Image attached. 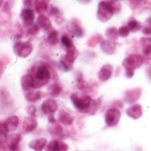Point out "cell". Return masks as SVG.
I'll list each match as a JSON object with an SVG mask.
<instances>
[{"mask_svg": "<svg viewBox=\"0 0 151 151\" xmlns=\"http://www.w3.org/2000/svg\"><path fill=\"white\" fill-rule=\"evenodd\" d=\"M46 144H47V140L45 138H36L29 142L28 147L34 151H43L45 148Z\"/></svg>", "mask_w": 151, "mask_h": 151, "instance_id": "cell-17", "label": "cell"}, {"mask_svg": "<svg viewBox=\"0 0 151 151\" xmlns=\"http://www.w3.org/2000/svg\"><path fill=\"white\" fill-rule=\"evenodd\" d=\"M121 118V112L117 108H110L106 111L105 114V122L106 125L109 127H116Z\"/></svg>", "mask_w": 151, "mask_h": 151, "instance_id": "cell-8", "label": "cell"}, {"mask_svg": "<svg viewBox=\"0 0 151 151\" xmlns=\"http://www.w3.org/2000/svg\"><path fill=\"white\" fill-rule=\"evenodd\" d=\"M30 73L34 79V89L46 85L51 79V72L45 65H39L34 67Z\"/></svg>", "mask_w": 151, "mask_h": 151, "instance_id": "cell-1", "label": "cell"}, {"mask_svg": "<svg viewBox=\"0 0 151 151\" xmlns=\"http://www.w3.org/2000/svg\"><path fill=\"white\" fill-rule=\"evenodd\" d=\"M41 111L44 115H53L58 111V104L54 99L48 98L43 102L41 105Z\"/></svg>", "mask_w": 151, "mask_h": 151, "instance_id": "cell-10", "label": "cell"}, {"mask_svg": "<svg viewBox=\"0 0 151 151\" xmlns=\"http://www.w3.org/2000/svg\"><path fill=\"white\" fill-rule=\"evenodd\" d=\"M37 127V121L35 119V117H28L24 119L22 123V127H21V132L23 134H28L33 132Z\"/></svg>", "mask_w": 151, "mask_h": 151, "instance_id": "cell-12", "label": "cell"}, {"mask_svg": "<svg viewBox=\"0 0 151 151\" xmlns=\"http://www.w3.org/2000/svg\"><path fill=\"white\" fill-rule=\"evenodd\" d=\"M0 67H1V61H0Z\"/></svg>", "mask_w": 151, "mask_h": 151, "instance_id": "cell-43", "label": "cell"}, {"mask_svg": "<svg viewBox=\"0 0 151 151\" xmlns=\"http://www.w3.org/2000/svg\"><path fill=\"white\" fill-rule=\"evenodd\" d=\"M101 48L103 52L111 55L116 50V44L110 40H103L101 42Z\"/></svg>", "mask_w": 151, "mask_h": 151, "instance_id": "cell-21", "label": "cell"}, {"mask_svg": "<svg viewBox=\"0 0 151 151\" xmlns=\"http://www.w3.org/2000/svg\"><path fill=\"white\" fill-rule=\"evenodd\" d=\"M3 2H4V0H0V6L2 5V4H3Z\"/></svg>", "mask_w": 151, "mask_h": 151, "instance_id": "cell-42", "label": "cell"}, {"mask_svg": "<svg viewBox=\"0 0 151 151\" xmlns=\"http://www.w3.org/2000/svg\"><path fill=\"white\" fill-rule=\"evenodd\" d=\"M13 107V101L8 91L4 88L0 89V112L5 114Z\"/></svg>", "mask_w": 151, "mask_h": 151, "instance_id": "cell-6", "label": "cell"}, {"mask_svg": "<svg viewBox=\"0 0 151 151\" xmlns=\"http://www.w3.org/2000/svg\"><path fill=\"white\" fill-rule=\"evenodd\" d=\"M61 88L59 84H53L51 88H50V95L53 97L60 96V94L61 93Z\"/></svg>", "mask_w": 151, "mask_h": 151, "instance_id": "cell-32", "label": "cell"}, {"mask_svg": "<svg viewBox=\"0 0 151 151\" xmlns=\"http://www.w3.org/2000/svg\"><path fill=\"white\" fill-rule=\"evenodd\" d=\"M47 42L51 46H55L59 42V33L56 30H52L47 36Z\"/></svg>", "mask_w": 151, "mask_h": 151, "instance_id": "cell-26", "label": "cell"}, {"mask_svg": "<svg viewBox=\"0 0 151 151\" xmlns=\"http://www.w3.org/2000/svg\"><path fill=\"white\" fill-rule=\"evenodd\" d=\"M5 127L7 128L8 132H14L18 127H19V124H20V119L17 116L15 115H12V116H10L4 122Z\"/></svg>", "mask_w": 151, "mask_h": 151, "instance_id": "cell-18", "label": "cell"}, {"mask_svg": "<svg viewBox=\"0 0 151 151\" xmlns=\"http://www.w3.org/2000/svg\"><path fill=\"white\" fill-rule=\"evenodd\" d=\"M38 30H39V27H37V25L36 24H33L32 26L29 27V29H28V33L30 34V35H35V34H36L38 32Z\"/></svg>", "mask_w": 151, "mask_h": 151, "instance_id": "cell-37", "label": "cell"}, {"mask_svg": "<svg viewBox=\"0 0 151 151\" xmlns=\"http://www.w3.org/2000/svg\"><path fill=\"white\" fill-rule=\"evenodd\" d=\"M106 36L110 41H115L118 38V32L117 29L115 27H110L106 31Z\"/></svg>", "mask_w": 151, "mask_h": 151, "instance_id": "cell-29", "label": "cell"}, {"mask_svg": "<svg viewBox=\"0 0 151 151\" xmlns=\"http://www.w3.org/2000/svg\"><path fill=\"white\" fill-rule=\"evenodd\" d=\"M127 27L129 28L130 32H133V33H135V32L139 31V30L142 28V24H141L138 20H136V19H131V20L128 22V24H127Z\"/></svg>", "mask_w": 151, "mask_h": 151, "instance_id": "cell-27", "label": "cell"}, {"mask_svg": "<svg viewBox=\"0 0 151 151\" xmlns=\"http://www.w3.org/2000/svg\"><path fill=\"white\" fill-rule=\"evenodd\" d=\"M79 2H81L82 4H87V3H90L91 0H78Z\"/></svg>", "mask_w": 151, "mask_h": 151, "instance_id": "cell-41", "label": "cell"}, {"mask_svg": "<svg viewBox=\"0 0 151 151\" xmlns=\"http://www.w3.org/2000/svg\"><path fill=\"white\" fill-rule=\"evenodd\" d=\"M37 27L39 28H42L45 31H48L51 29L52 27V23H51V20L49 19V18H47L46 16L43 15V14H40L37 19H36V23Z\"/></svg>", "mask_w": 151, "mask_h": 151, "instance_id": "cell-19", "label": "cell"}, {"mask_svg": "<svg viewBox=\"0 0 151 151\" xmlns=\"http://www.w3.org/2000/svg\"><path fill=\"white\" fill-rule=\"evenodd\" d=\"M26 111H27V112L29 114V116H31V117H35V116H36V107H35L34 105H29V106H28L27 109H26Z\"/></svg>", "mask_w": 151, "mask_h": 151, "instance_id": "cell-36", "label": "cell"}, {"mask_svg": "<svg viewBox=\"0 0 151 151\" xmlns=\"http://www.w3.org/2000/svg\"><path fill=\"white\" fill-rule=\"evenodd\" d=\"M129 1H130V3H131L132 5H133L134 7H136V6L140 5L141 4H142L143 2H145L146 0H129Z\"/></svg>", "mask_w": 151, "mask_h": 151, "instance_id": "cell-38", "label": "cell"}, {"mask_svg": "<svg viewBox=\"0 0 151 151\" xmlns=\"http://www.w3.org/2000/svg\"><path fill=\"white\" fill-rule=\"evenodd\" d=\"M68 150V144L59 140L51 141L45 148V151H67Z\"/></svg>", "mask_w": 151, "mask_h": 151, "instance_id": "cell-14", "label": "cell"}, {"mask_svg": "<svg viewBox=\"0 0 151 151\" xmlns=\"http://www.w3.org/2000/svg\"><path fill=\"white\" fill-rule=\"evenodd\" d=\"M77 55H78V52L74 46L67 49L66 54L60 60V64L62 66V68L66 71H69L72 68L73 64H74Z\"/></svg>", "mask_w": 151, "mask_h": 151, "instance_id": "cell-4", "label": "cell"}, {"mask_svg": "<svg viewBox=\"0 0 151 151\" xmlns=\"http://www.w3.org/2000/svg\"><path fill=\"white\" fill-rule=\"evenodd\" d=\"M117 32H118V35H120L121 37H126V36H128L130 30L127 27V26H122L121 27H119Z\"/></svg>", "mask_w": 151, "mask_h": 151, "instance_id": "cell-34", "label": "cell"}, {"mask_svg": "<svg viewBox=\"0 0 151 151\" xmlns=\"http://www.w3.org/2000/svg\"><path fill=\"white\" fill-rule=\"evenodd\" d=\"M59 12H60V11H59V9H58L57 7H52V8H51V11H50V14H51V15L56 16V15L59 14Z\"/></svg>", "mask_w": 151, "mask_h": 151, "instance_id": "cell-39", "label": "cell"}, {"mask_svg": "<svg viewBox=\"0 0 151 151\" xmlns=\"http://www.w3.org/2000/svg\"><path fill=\"white\" fill-rule=\"evenodd\" d=\"M58 119H59V121H60L61 124H63V125H65V126H71V125L73 124V122H74L73 117H72L69 113L64 111L63 110H61V111L59 112Z\"/></svg>", "mask_w": 151, "mask_h": 151, "instance_id": "cell-22", "label": "cell"}, {"mask_svg": "<svg viewBox=\"0 0 151 151\" xmlns=\"http://www.w3.org/2000/svg\"><path fill=\"white\" fill-rule=\"evenodd\" d=\"M36 10L37 12L41 13L42 12H45L48 8V2L45 0H40L37 2V4H36Z\"/></svg>", "mask_w": 151, "mask_h": 151, "instance_id": "cell-30", "label": "cell"}, {"mask_svg": "<svg viewBox=\"0 0 151 151\" xmlns=\"http://www.w3.org/2000/svg\"><path fill=\"white\" fill-rule=\"evenodd\" d=\"M112 73H113L112 65L109 64H106L101 68L98 73V78L101 81H106L112 76Z\"/></svg>", "mask_w": 151, "mask_h": 151, "instance_id": "cell-15", "label": "cell"}, {"mask_svg": "<svg viewBox=\"0 0 151 151\" xmlns=\"http://www.w3.org/2000/svg\"><path fill=\"white\" fill-rule=\"evenodd\" d=\"M20 19L25 26L30 27L35 24V13L30 8H23L20 12Z\"/></svg>", "mask_w": 151, "mask_h": 151, "instance_id": "cell-11", "label": "cell"}, {"mask_svg": "<svg viewBox=\"0 0 151 151\" xmlns=\"http://www.w3.org/2000/svg\"><path fill=\"white\" fill-rule=\"evenodd\" d=\"M43 96V94L41 91H33V90H30V91H28L26 92L25 94V97L26 99L30 102V103H36L37 101H39Z\"/></svg>", "mask_w": 151, "mask_h": 151, "instance_id": "cell-24", "label": "cell"}, {"mask_svg": "<svg viewBox=\"0 0 151 151\" xmlns=\"http://www.w3.org/2000/svg\"><path fill=\"white\" fill-rule=\"evenodd\" d=\"M142 43V49L146 56H150L151 54V38L144 37L141 40Z\"/></svg>", "mask_w": 151, "mask_h": 151, "instance_id": "cell-25", "label": "cell"}, {"mask_svg": "<svg viewBox=\"0 0 151 151\" xmlns=\"http://www.w3.org/2000/svg\"><path fill=\"white\" fill-rule=\"evenodd\" d=\"M21 141V136L19 134H11L7 136L6 140L3 143L5 150L8 151H20V143Z\"/></svg>", "mask_w": 151, "mask_h": 151, "instance_id": "cell-9", "label": "cell"}, {"mask_svg": "<svg viewBox=\"0 0 151 151\" xmlns=\"http://www.w3.org/2000/svg\"><path fill=\"white\" fill-rule=\"evenodd\" d=\"M71 103L73 104L74 107L80 112L86 113L88 108L91 105L93 101L92 97L83 92H76L70 96Z\"/></svg>", "mask_w": 151, "mask_h": 151, "instance_id": "cell-2", "label": "cell"}, {"mask_svg": "<svg viewBox=\"0 0 151 151\" xmlns=\"http://www.w3.org/2000/svg\"><path fill=\"white\" fill-rule=\"evenodd\" d=\"M126 113L130 118L133 119H138L142 115V108L140 104H135L128 108L126 111Z\"/></svg>", "mask_w": 151, "mask_h": 151, "instance_id": "cell-20", "label": "cell"}, {"mask_svg": "<svg viewBox=\"0 0 151 151\" xmlns=\"http://www.w3.org/2000/svg\"><path fill=\"white\" fill-rule=\"evenodd\" d=\"M116 12V7L112 2L101 1L97 9V19L101 22L109 20Z\"/></svg>", "mask_w": 151, "mask_h": 151, "instance_id": "cell-3", "label": "cell"}, {"mask_svg": "<svg viewBox=\"0 0 151 151\" xmlns=\"http://www.w3.org/2000/svg\"><path fill=\"white\" fill-rule=\"evenodd\" d=\"M61 44H62L66 49H69V48H70V47L73 46V42H72L71 39H70L68 35H63L61 36Z\"/></svg>", "mask_w": 151, "mask_h": 151, "instance_id": "cell-33", "label": "cell"}, {"mask_svg": "<svg viewBox=\"0 0 151 151\" xmlns=\"http://www.w3.org/2000/svg\"><path fill=\"white\" fill-rule=\"evenodd\" d=\"M67 30L76 37H83L84 36V30L80 24L76 20H71L67 24Z\"/></svg>", "mask_w": 151, "mask_h": 151, "instance_id": "cell-13", "label": "cell"}, {"mask_svg": "<svg viewBox=\"0 0 151 151\" xmlns=\"http://www.w3.org/2000/svg\"><path fill=\"white\" fill-rule=\"evenodd\" d=\"M33 50V47L28 42H18L13 46L14 53L20 58L28 57Z\"/></svg>", "mask_w": 151, "mask_h": 151, "instance_id": "cell-7", "label": "cell"}, {"mask_svg": "<svg viewBox=\"0 0 151 151\" xmlns=\"http://www.w3.org/2000/svg\"><path fill=\"white\" fill-rule=\"evenodd\" d=\"M144 61V58L139 54H132L128 56L123 62V66L125 70L134 71V69L140 67Z\"/></svg>", "mask_w": 151, "mask_h": 151, "instance_id": "cell-5", "label": "cell"}, {"mask_svg": "<svg viewBox=\"0 0 151 151\" xmlns=\"http://www.w3.org/2000/svg\"><path fill=\"white\" fill-rule=\"evenodd\" d=\"M0 151H6L3 143H0Z\"/></svg>", "mask_w": 151, "mask_h": 151, "instance_id": "cell-40", "label": "cell"}, {"mask_svg": "<svg viewBox=\"0 0 151 151\" xmlns=\"http://www.w3.org/2000/svg\"><path fill=\"white\" fill-rule=\"evenodd\" d=\"M47 130H48L49 134L53 136H61L63 132L61 126L57 121H55L53 123H50V125L47 127Z\"/></svg>", "mask_w": 151, "mask_h": 151, "instance_id": "cell-23", "label": "cell"}, {"mask_svg": "<svg viewBox=\"0 0 151 151\" xmlns=\"http://www.w3.org/2000/svg\"><path fill=\"white\" fill-rule=\"evenodd\" d=\"M101 104V99H98V100H93L92 103H91V105L90 107L88 108L86 113H89V114H94L97 110L99 109L100 105Z\"/></svg>", "mask_w": 151, "mask_h": 151, "instance_id": "cell-28", "label": "cell"}, {"mask_svg": "<svg viewBox=\"0 0 151 151\" xmlns=\"http://www.w3.org/2000/svg\"><path fill=\"white\" fill-rule=\"evenodd\" d=\"M8 134V130L5 127L4 124L0 122V143H4V141L7 138Z\"/></svg>", "mask_w": 151, "mask_h": 151, "instance_id": "cell-31", "label": "cell"}, {"mask_svg": "<svg viewBox=\"0 0 151 151\" xmlns=\"http://www.w3.org/2000/svg\"><path fill=\"white\" fill-rule=\"evenodd\" d=\"M114 1H120V0H114Z\"/></svg>", "mask_w": 151, "mask_h": 151, "instance_id": "cell-44", "label": "cell"}, {"mask_svg": "<svg viewBox=\"0 0 151 151\" xmlns=\"http://www.w3.org/2000/svg\"><path fill=\"white\" fill-rule=\"evenodd\" d=\"M38 0H23V4L25 8H32L35 7L36 4H37Z\"/></svg>", "mask_w": 151, "mask_h": 151, "instance_id": "cell-35", "label": "cell"}, {"mask_svg": "<svg viewBox=\"0 0 151 151\" xmlns=\"http://www.w3.org/2000/svg\"><path fill=\"white\" fill-rule=\"evenodd\" d=\"M20 83H21V88L26 92L34 89V79H33V76L30 73H26L25 75L22 76Z\"/></svg>", "mask_w": 151, "mask_h": 151, "instance_id": "cell-16", "label": "cell"}]
</instances>
